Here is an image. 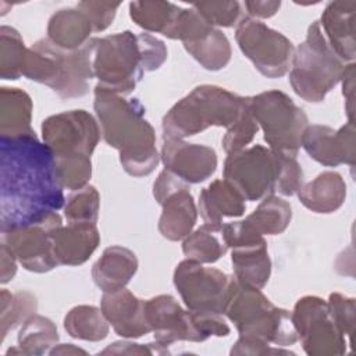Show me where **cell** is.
I'll list each match as a JSON object with an SVG mask.
<instances>
[{"label":"cell","mask_w":356,"mask_h":356,"mask_svg":"<svg viewBox=\"0 0 356 356\" xmlns=\"http://www.w3.org/2000/svg\"><path fill=\"white\" fill-rule=\"evenodd\" d=\"M138 270L136 254L124 246H108L92 267V278L103 291L125 288Z\"/></svg>","instance_id":"cell-23"},{"label":"cell","mask_w":356,"mask_h":356,"mask_svg":"<svg viewBox=\"0 0 356 356\" xmlns=\"http://www.w3.org/2000/svg\"><path fill=\"white\" fill-rule=\"evenodd\" d=\"M327 305L335 325L350 342L355 330V299L335 292L330 295Z\"/></svg>","instance_id":"cell-39"},{"label":"cell","mask_w":356,"mask_h":356,"mask_svg":"<svg viewBox=\"0 0 356 356\" xmlns=\"http://www.w3.org/2000/svg\"><path fill=\"white\" fill-rule=\"evenodd\" d=\"M120 6L121 3L113 1H81L76 4V7L89 18L93 32H103L107 29L113 24Z\"/></svg>","instance_id":"cell-40"},{"label":"cell","mask_w":356,"mask_h":356,"mask_svg":"<svg viewBox=\"0 0 356 356\" xmlns=\"http://www.w3.org/2000/svg\"><path fill=\"white\" fill-rule=\"evenodd\" d=\"M51 239L58 266H81L97 249L100 234L96 222H68L57 227Z\"/></svg>","instance_id":"cell-21"},{"label":"cell","mask_w":356,"mask_h":356,"mask_svg":"<svg viewBox=\"0 0 356 356\" xmlns=\"http://www.w3.org/2000/svg\"><path fill=\"white\" fill-rule=\"evenodd\" d=\"M17 257L14 253L1 242L0 245V267H1V275H0V282L4 285L10 282L17 273Z\"/></svg>","instance_id":"cell-45"},{"label":"cell","mask_w":356,"mask_h":356,"mask_svg":"<svg viewBox=\"0 0 356 356\" xmlns=\"http://www.w3.org/2000/svg\"><path fill=\"white\" fill-rule=\"evenodd\" d=\"M181 7L170 1H132L129 15L132 21L149 32L167 35L175 22Z\"/></svg>","instance_id":"cell-33"},{"label":"cell","mask_w":356,"mask_h":356,"mask_svg":"<svg viewBox=\"0 0 356 356\" xmlns=\"http://www.w3.org/2000/svg\"><path fill=\"white\" fill-rule=\"evenodd\" d=\"M282 154L270 147L254 145L229 153L224 161V179L228 181L245 200H261L274 195L281 172Z\"/></svg>","instance_id":"cell-9"},{"label":"cell","mask_w":356,"mask_h":356,"mask_svg":"<svg viewBox=\"0 0 356 356\" xmlns=\"http://www.w3.org/2000/svg\"><path fill=\"white\" fill-rule=\"evenodd\" d=\"M243 99L216 85L196 86L163 117L164 136L185 139L209 127L229 128L242 110Z\"/></svg>","instance_id":"cell-4"},{"label":"cell","mask_w":356,"mask_h":356,"mask_svg":"<svg viewBox=\"0 0 356 356\" xmlns=\"http://www.w3.org/2000/svg\"><path fill=\"white\" fill-rule=\"evenodd\" d=\"M243 6L252 18H270L278 11L281 1H245Z\"/></svg>","instance_id":"cell-47"},{"label":"cell","mask_w":356,"mask_h":356,"mask_svg":"<svg viewBox=\"0 0 356 356\" xmlns=\"http://www.w3.org/2000/svg\"><path fill=\"white\" fill-rule=\"evenodd\" d=\"M224 241L232 250L234 278L245 286L261 289L271 274L267 242L245 220L222 224Z\"/></svg>","instance_id":"cell-14"},{"label":"cell","mask_w":356,"mask_h":356,"mask_svg":"<svg viewBox=\"0 0 356 356\" xmlns=\"http://www.w3.org/2000/svg\"><path fill=\"white\" fill-rule=\"evenodd\" d=\"M147 323L156 343L165 349L178 341L200 342L193 312L184 309L174 296L157 295L145 300Z\"/></svg>","instance_id":"cell-17"},{"label":"cell","mask_w":356,"mask_h":356,"mask_svg":"<svg viewBox=\"0 0 356 356\" xmlns=\"http://www.w3.org/2000/svg\"><path fill=\"white\" fill-rule=\"evenodd\" d=\"M64 204L53 150L36 135L0 136V231L36 224Z\"/></svg>","instance_id":"cell-1"},{"label":"cell","mask_w":356,"mask_h":356,"mask_svg":"<svg viewBox=\"0 0 356 356\" xmlns=\"http://www.w3.org/2000/svg\"><path fill=\"white\" fill-rule=\"evenodd\" d=\"M100 353H103V355H107V353H113V355H153V353H161V355H164V353H168V350L160 348L157 343H154V346H153L152 343L142 345V343L121 341V342L110 343Z\"/></svg>","instance_id":"cell-44"},{"label":"cell","mask_w":356,"mask_h":356,"mask_svg":"<svg viewBox=\"0 0 356 356\" xmlns=\"http://www.w3.org/2000/svg\"><path fill=\"white\" fill-rule=\"evenodd\" d=\"M160 159L165 170L171 171L186 184L206 181L216 172L218 163L217 153L213 147L165 136Z\"/></svg>","instance_id":"cell-18"},{"label":"cell","mask_w":356,"mask_h":356,"mask_svg":"<svg viewBox=\"0 0 356 356\" xmlns=\"http://www.w3.org/2000/svg\"><path fill=\"white\" fill-rule=\"evenodd\" d=\"M32 99L19 88H0V136L36 135L32 129Z\"/></svg>","instance_id":"cell-26"},{"label":"cell","mask_w":356,"mask_h":356,"mask_svg":"<svg viewBox=\"0 0 356 356\" xmlns=\"http://www.w3.org/2000/svg\"><path fill=\"white\" fill-rule=\"evenodd\" d=\"M184 47L204 70L209 71L222 70L231 60L229 40L216 28L193 42L184 43Z\"/></svg>","instance_id":"cell-30"},{"label":"cell","mask_w":356,"mask_h":356,"mask_svg":"<svg viewBox=\"0 0 356 356\" xmlns=\"http://www.w3.org/2000/svg\"><path fill=\"white\" fill-rule=\"evenodd\" d=\"M300 147L317 163L325 167L339 164L355 165V124L348 121L339 129L327 125H307Z\"/></svg>","instance_id":"cell-19"},{"label":"cell","mask_w":356,"mask_h":356,"mask_svg":"<svg viewBox=\"0 0 356 356\" xmlns=\"http://www.w3.org/2000/svg\"><path fill=\"white\" fill-rule=\"evenodd\" d=\"M100 207V195L92 185L72 191L64 204V216L68 222H96Z\"/></svg>","instance_id":"cell-36"},{"label":"cell","mask_w":356,"mask_h":356,"mask_svg":"<svg viewBox=\"0 0 356 356\" xmlns=\"http://www.w3.org/2000/svg\"><path fill=\"white\" fill-rule=\"evenodd\" d=\"M108 323L102 309L90 305L72 307L64 317V330L75 339L102 341L108 334Z\"/></svg>","instance_id":"cell-31"},{"label":"cell","mask_w":356,"mask_h":356,"mask_svg":"<svg viewBox=\"0 0 356 356\" xmlns=\"http://www.w3.org/2000/svg\"><path fill=\"white\" fill-rule=\"evenodd\" d=\"M235 39L261 75L281 78L289 71L295 47L281 32L252 17H243L236 25Z\"/></svg>","instance_id":"cell-10"},{"label":"cell","mask_w":356,"mask_h":356,"mask_svg":"<svg viewBox=\"0 0 356 356\" xmlns=\"http://www.w3.org/2000/svg\"><path fill=\"white\" fill-rule=\"evenodd\" d=\"M60 225H63L60 214L53 213L36 224L1 232V242L25 270L47 273L58 266L53 252L51 234Z\"/></svg>","instance_id":"cell-16"},{"label":"cell","mask_w":356,"mask_h":356,"mask_svg":"<svg viewBox=\"0 0 356 356\" xmlns=\"http://www.w3.org/2000/svg\"><path fill=\"white\" fill-rule=\"evenodd\" d=\"M221 227L222 225L204 222L191 232L182 241V252L186 259L199 261L202 264L216 263L218 259H221L228 250Z\"/></svg>","instance_id":"cell-28"},{"label":"cell","mask_w":356,"mask_h":356,"mask_svg":"<svg viewBox=\"0 0 356 356\" xmlns=\"http://www.w3.org/2000/svg\"><path fill=\"white\" fill-rule=\"evenodd\" d=\"M353 76H355V64L349 63L342 74L341 82H342V88H343V96L348 100V106H346V113L349 117V121L353 122V88H355V82H353Z\"/></svg>","instance_id":"cell-46"},{"label":"cell","mask_w":356,"mask_h":356,"mask_svg":"<svg viewBox=\"0 0 356 356\" xmlns=\"http://www.w3.org/2000/svg\"><path fill=\"white\" fill-rule=\"evenodd\" d=\"M138 40L145 61V71L159 70L167 60V47L164 42L146 32L139 33Z\"/></svg>","instance_id":"cell-42"},{"label":"cell","mask_w":356,"mask_h":356,"mask_svg":"<svg viewBox=\"0 0 356 356\" xmlns=\"http://www.w3.org/2000/svg\"><path fill=\"white\" fill-rule=\"evenodd\" d=\"M28 49L21 33L8 25L0 28V78L18 79L24 76Z\"/></svg>","instance_id":"cell-34"},{"label":"cell","mask_w":356,"mask_h":356,"mask_svg":"<svg viewBox=\"0 0 356 356\" xmlns=\"http://www.w3.org/2000/svg\"><path fill=\"white\" fill-rule=\"evenodd\" d=\"M288 355L292 353L289 350H284L281 348H273L267 341L253 338V337H242L239 335L238 341L234 343L231 349V355Z\"/></svg>","instance_id":"cell-43"},{"label":"cell","mask_w":356,"mask_h":356,"mask_svg":"<svg viewBox=\"0 0 356 356\" xmlns=\"http://www.w3.org/2000/svg\"><path fill=\"white\" fill-rule=\"evenodd\" d=\"M92 32L93 28L89 18L78 7L58 10L47 24V39L64 50L82 47L92 39Z\"/></svg>","instance_id":"cell-27"},{"label":"cell","mask_w":356,"mask_h":356,"mask_svg":"<svg viewBox=\"0 0 356 356\" xmlns=\"http://www.w3.org/2000/svg\"><path fill=\"white\" fill-rule=\"evenodd\" d=\"M300 203L313 213L328 214L337 211L345 202L346 184L341 174L324 171L298 191Z\"/></svg>","instance_id":"cell-25"},{"label":"cell","mask_w":356,"mask_h":356,"mask_svg":"<svg viewBox=\"0 0 356 356\" xmlns=\"http://www.w3.org/2000/svg\"><path fill=\"white\" fill-rule=\"evenodd\" d=\"M346 63L332 50L314 21L306 39L295 49L289 68V83L293 92L306 102L320 103L341 82Z\"/></svg>","instance_id":"cell-6"},{"label":"cell","mask_w":356,"mask_h":356,"mask_svg":"<svg viewBox=\"0 0 356 356\" xmlns=\"http://www.w3.org/2000/svg\"><path fill=\"white\" fill-rule=\"evenodd\" d=\"M234 277L218 268L185 259L174 270V285L186 309L224 314Z\"/></svg>","instance_id":"cell-11"},{"label":"cell","mask_w":356,"mask_h":356,"mask_svg":"<svg viewBox=\"0 0 356 356\" xmlns=\"http://www.w3.org/2000/svg\"><path fill=\"white\" fill-rule=\"evenodd\" d=\"M0 316H1V341H4L8 331L14 330L17 325L24 324L26 318L35 314L38 307L36 296L28 291L10 292L7 289H1L0 293Z\"/></svg>","instance_id":"cell-35"},{"label":"cell","mask_w":356,"mask_h":356,"mask_svg":"<svg viewBox=\"0 0 356 356\" xmlns=\"http://www.w3.org/2000/svg\"><path fill=\"white\" fill-rule=\"evenodd\" d=\"M17 341L22 355H43L57 345L58 332L50 318L32 314L21 324Z\"/></svg>","instance_id":"cell-32"},{"label":"cell","mask_w":356,"mask_h":356,"mask_svg":"<svg viewBox=\"0 0 356 356\" xmlns=\"http://www.w3.org/2000/svg\"><path fill=\"white\" fill-rule=\"evenodd\" d=\"M292 218L291 204L275 196L268 195L261 199L259 206L245 218V221L260 235L282 234Z\"/></svg>","instance_id":"cell-29"},{"label":"cell","mask_w":356,"mask_h":356,"mask_svg":"<svg viewBox=\"0 0 356 356\" xmlns=\"http://www.w3.org/2000/svg\"><path fill=\"white\" fill-rule=\"evenodd\" d=\"M224 314L234 323L239 335L253 337L277 346L298 341L291 312L274 306L259 289L232 280Z\"/></svg>","instance_id":"cell-5"},{"label":"cell","mask_w":356,"mask_h":356,"mask_svg":"<svg viewBox=\"0 0 356 356\" xmlns=\"http://www.w3.org/2000/svg\"><path fill=\"white\" fill-rule=\"evenodd\" d=\"M100 309L107 323L122 338H140L152 332L146 318L145 300L125 288L103 292Z\"/></svg>","instance_id":"cell-20"},{"label":"cell","mask_w":356,"mask_h":356,"mask_svg":"<svg viewBox=\"0 0 356 356\" xmlns=\"http://www.w3.org/2000/svg\"><path fill=\"white\" fill-rule=\"evenodd\" d=\"M192 7L207 21L209 25L231 28L241 22L242 4L239 1H197Z\"/></svg>","instance_id":"cell-38"},{"label":"cell","mask_w":356,"mask_h":356,"mask_svg":"<svg viewBox=\"0 0 356 356\" xmlns=\"http://www.w3.org/2000/svg\"><path fill=\"white\" fill-rule=\"evenodd\" d=\"M145 61L138 35L124 31L103 38H95L93 74L97 88L129 95L145 74Z\"/></svg>","instance_id":"cell-7"},{"label":"cell","mask_w":356,"mask_h":356,"mask_svg":"<svg viewBox=\"0 0 356 356\" xmlns=\"http://www.w3.org/2000/svg\"><path fill=\"white\" fill-rule=\"evenodd\" d=\"M100 136L97 121L85 110L63 111L42 122V139L56 160L90 159Z\"/></svg>","instance_id":"cell-12"},{"label":"cell","mask_w":356,"mask_h":356,"mask_svg":"<svg viewBox=\"0 0 356 356\" xmlns=\"http://www.w3.org/2000/svg\"><path fill=\"white\" fill-rule=\"evenodd\" d=\"M245 210L243 196L224 178L214 179L199 195V211L206 224L222 225L224 217H241Z\"/></svg>","instance_id":"cell-24"},{"label":"cell","mask_w":356,"mask_h":356,"mask_svg":"<svg viewBox=\"0 0 356 356\" xmlns=\"http://www.w3.org/2000/svg\"><path fill=\"white\" fill-rule=\"evenodd\" d=\"M95 38L76 50H64L47 38L28 49L24 76L43 83L61 99L81 97L88 93L93 74Z\"/></svg>","instance_id":"cell-3"},{"label":"cell","mask_w":356,"mask_h":356,"mask_svg":"<svg viewBox=\"0 0 356 356\" xmlns=\"http://www.w3.org/2000/svg\"><path fill=\"white\" fill-rule=\"evenodd\" d=\"M292 323L302 342L303 350L310 356H337L346 352L350 342L335 325L325 300L318 296H303L291 312Z\"/></svg>","instance_id":"cell-13"},{"label":"cell","mask_w":356,"mask_h":356,"mask_svg":"<svg viewBox=\"0 0 356 356\" xmlns=\"http://www.w3.org/2000/svg\"><path fill=\"white\" fill-rule=\"evenodd\" d=\"M257 131L259 125L250 111L249 96H246L243 99V106L236 121L229 128H227V134L222 138V147L225 153L229 154L248 147Z\"/></svg>","instance_id":"cell-37"},{"label":"cell","mask_w":356,"mask_h":356,"mask_svg":"<svg viewBox=\"0 0 356 356\" xmlns=\"http://www.w3.org/2000/svg\"><path fill=\"white\" fill-rule=\"evenodd\" d=\"M249 106L268 147L278 154L296 157L309 125L306 113L281 90L249 96Z\"/></svg>","instance_id":"cell-8"},{"label":"cell","mask_w":356,"mask_h":356,"mask_svg":"<svg viewBox=\"0 0 356 356\" xmlns=\"http://www.w3.org/2000/svg\"><path fill=\"white\" fill-rule=\"evenodd\" d=\"M302 185H303V171L300 164L296 161V157L282 156L281 172H280L275 192L284 196H292L298 193Z\"/></svg>","instance_id":"cell-41"},{"label":"cell","mask_w":356,"mask_h":356,"mask_svg":"<svg viewBox=\"0 0 356 356\" xmlns=\"http://www.w3.org/2000/svg\"><path fill=\"white\" fill-rule=\"evenodd\" d=\"M95 113L104 142L120 152L122 168L132 177L152 174L160 154L156 134L145 118V107L138 99H125L102 88H95Z\"/></svg>","instance_id":"cell-2"},{"label":"cell","mask_w":356,"mask_h":356,"mask_svg":"<svg viewBox=\"0 0 356 356\" xmlns=\"http://www.w3.org/2000/svg\"><path fill=\"white\" fill-rule=\"evenodd\" d=\"M153 196L163 207L160 234L168 241H184L197 220V209L188 184L164 168L153 184Z\"/></svg>","instance_id":"cell-15"},{"label":"cell","mask_w":356,"mask_h":356,"mask_svg":"<svg viewBox=\"0 0 356 356\" xmlns=\"http://www.w3.org/2000/svg\"><path fill=\"white\" fill-rule=\"evenodd\" d=\"M50 355H78V353H86L83 349L74 346L72 343H61L56 345L50 349Z\"/></svg>","instance_id":"cell-48"},{"label":"cell","mask_w":356,"mask_h":356,"mask_svg":"<svg viewBox=\"0 0 356 356\" xmlns=\"http://www.w3.org/2000/svg\"><path fill=\"white\" fill-rule=\"evenodd\" d=\"M355 10L353 0L331 1L318 21L328 44L345 63L355 60Z\"/></svg>","instance_id":"cell-22"}]
</instances>
